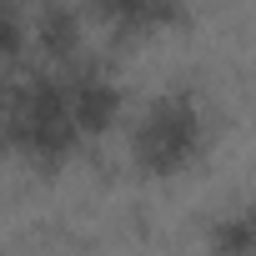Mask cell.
<instances>
[{"mask_svg": "<svg viewBox=\"0 0 256 256\" xmlns=\"http://www.w3.org/2000/svg\"><path fill=\"white\" fill-rule=\"evenodd\" d=\"M80 131L66 106L60 76H20L0 86V151H16L40 171L66 166Z\"/></svg>", "mask_w": 256, "mask_h": 256, "instance_id": "cell-1", "label": "cell"}, {"mask_svg": "<svg viewBox=\"0 0 256 256\" xmlns=\"http://www.w3.org/2000/svg\"><path fill=\"white\" fill-rule=\"evenodd\" d=\"M206 146V116L201 100L191 90H171L156 96L146 106V116L136 120V136H131V156L146 176H176L186 171Z\"/></svg>", "mask_w": 256, "mask_h": 256, "instance_id": "cell-2", "label": "cell"}, {"mask_svg": "<svg viewBox=\"0 0 256 256\" xmlns=\"http://www.w3.org/2000/svg\"><path fill=\"white\" fill-rule=\"evenodd\" d=\"M60 86H66V106H70V120L80 136H100L116 126L126 100L106 70H70V76H60Z\"/></svg>", "mask_w": 256, "mask_h": 256, "instance_id": "cell-3", "label": "cell"}, {"mask_svg": "<svg viewBox=\"0 0 256 256\" xmlns=\"http://www.w3.org/2000/svg\"><path fill=\"white\" fill-rule=\"evenodd\" d=\"M90 10L116 36H151L186 20V0H90Z\"/></svg>", "mask_w": 256, "mask_h": 256, "instance_id": "cell-4", "label": "cell"}, {"mask_svg": "<svg viewBox=\"0 0 256 256\" xmlns=\"http://www.w3.org/2000/svg\"><path fill=\"white\" fill-rule=\"evenodd\" d=\"M36 40H40V50H46L50 60H70L76 46H80V20H76V10L46 6L40 20H36Z\"/></svg>", "mask_w": 256, "mask_h": 256, "instance_id": "cell-5", "label": "cell"}, {"mask_svg": "<svg viewBox=\"0 0 256 256\" xmlns=\"http://www.w3.org/2000/svg\"><path fill=\"white\" fill-rule=\"evenodd\" d=\"M206 241H211V256H251V211L231 206L226 216L211 221Z\"/></svg>", "mask_w": 256, "mask_h": 256, "instance_id": "cell-6", "label": "cell"}, {"mask_svg": "<svg viewBox=\"0 0 256 256\" xmlns=\"http://www.w3.org/2000/svg\"><path fill=\"white\" fill-rule=\"evenodd\" d=\"M20 50H26V20L16 6L0 0V60H16Z\"/></svg>", "mask_w": 256, "mask_h": 256, "instance_id": "cell-7", "label": "cell"}]
</instances>
